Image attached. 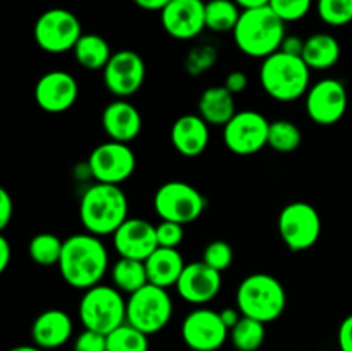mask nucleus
Instances as JSON below:
<instances>
[{"instance_id": "nucleus-1", "label": "nucleus", "mask_w": 352, "mask_h": 351, "mask_svg": "<svg viewBox=\"0 0 352 351\" xmlns=\"http://www.w3.org/2000/svg\"><path fill=\"white\" fill-rule=\"evenodd\" d=\"M57 267L71 288L86 291L100 284L109 270V251L100 236L91 233L72 234L64 240Z\"/></svg>"}, {"instance_id": "nucleus-2", "label": "nucleus", "mask_w": 352, "mask_h": 351, "mask_svg": "<svg viewBox=\"0 0 352 351\" xmlns=\"http://www.w3.org/2000/svg\"><path fill=\"white\" fill-rule=\"evenodd\" d=\"M79 219L86 233L95 236H112L129 219V202L117 184L95 182L79 202Z\"/></svg>"}, {"instance_id": "nucleus-3", "label": "nucleus", "mask_w": 352, "mask_h": 351, "mask_svg": "<svg viewBox=\"0 0 352 351\" xmlns=\"http://www.w3.org/2000/svg\"><path fill=\"white\" fill-rule=\"evenodd\" d=\"M232 34L236 47L253 58L270 57L280 50L282 41L287 36L285 23L270 6L244 9Z\"/></svg>"}, {"instance_id": "nucleus-4", "label": "nucleus", "mask_w": 352, "mask_h": 351, "mask_svg": "<svg viewBox=\"0 0 352 351\" xmlns=\"http://www.w3.org/2000/svg\"><path fill=\"white\" fill-rule=\"evenodd\" d=\"M260 83L270 98L277 102H296L306 96L311 86V69L299 55L278 50L263 58Z\"/></svg>"}, {"instance_id": "nucleus-5", "label": "nucleus", "mask_w": 352, "mask_h": 351, "mask_svg": "<svg viewBox=\"0 0 352 351\" xmlns=\"http://www.w3.org/2000/svg\"><path fill=\"white\" fill-rule=\"evenodd\" d=\"M236 306L244 317L270 323L284 313L287 292L275 275L254 272L246 275L237 286Z\"/></svg>"}, {"instance_id": "nucleus-6", "label": "nucleus", "mask_w": 352, "mask_h": 351, "mask_svg": "<svg viewBox=\"0 0 352 351\" xmlns=\"http://www.w3.org/2000/svg\"><path fill=\"white\" fill-rule=\"evenodd\" d=\"M127 299L116 286L96 284L86 289L79 301V320L85 329L110 334L113 329L126 323Z\"/></svg>"}, {"instance_id": "nucleus-7", "label": "nucleus", "mask_w": 352, "mask_h": 351, "mask_svg": "<svg viewBox=\"0 0 352 351\" xmlns=\"http://www.w3.org/2000/svg\"><path fill=\"white\" fill-rule=\"evenodd\" d=\"M174 313L168 289L155 284H146L127 298L126 322L151 336L168 326Z\"/></svg>"}, {"instance_id": "nucleus-8", "label": "nucleus", "mask_w": 352, "mask_h": 351, "mask_svg": "<svg viewBox=\"0 0 352 351\" xmlns=\"http://www.w3.org/2000/svg\"><path fill=\"white\" fill-rule=\"evenodd\" d=\"M206 198L198 188L184 181H167L155 191L153 209L162 220L182 226L198 220L206 209Z\"/></svg>"}, {"instance_id": "nucleus-9", "label": "nucleus", "mask_w": 352, "mask_h": 351, "mask_svg": "<svg viewBox=\"0 0 352 351\" xmlns=\"http://www.w3.org/2000/svg\"><path fill=\"white\" fill-rule=\"evenodd\" d=\"M81 34L82 28L78 16L62 7L41 12L33 28L34 41L47 54H65L74 50Z\"/></svg>"}, {"instance_id": "nucleus-10", "label": "nucleus", "mask_w": 352, "mask_h": 351, "mask_svg": "<svg viewBox=\"0 0 352 351\" xmlns=\"http://www.w3.org/2000/svg\"><path fill=\"white\" fill-rule=\"evenodd\" d=\"M278 234L291 251H306L322 236V217L308 202H292L278 213Z\"/></svg>"}, {"instance_id": "nucleus-11", "label": "nucleus", "mask_w": 352, "mask_h": 351, "mask_svg": "<svg viewBox=\"0 0 352 351\" xmlns=\"http://www.w3.org/2000/svg\"><path fill=\"white\" fill-rule=\"evenodd\" d=\"M270 123L256 110H239L223 126V143L227 150L239 157H250L268 147Z\"/></svg>"}, {"instance_id": "nucleus-12", "label": "nucleus", "mask_w": 352, "mask_h": 351, "mask_svg": "<svg viewBox=\"0 0 352 351\" xmlns=\"http://www.w3.org/2000/svg\"><path fill=\"white\" fill-rule=\"evenodd\" d=\"M136 169V155L129 143L109 140L93 148L88 157L89 176L96 182L120 186L133 176Z\"/></svg>"}, {"instance_id": "nucleus-13", "label": "nucleus", "mask_w": 352, "mask_h": 351, "mask_svg": "<svg viewBox=\"0 0 352 351\" xmlns=\"http://www.w3.org/2000/svg\"><path fill=\"white\" fill-rule=\"evenodd\" d=\"M229 332L220 312L206 306L189 312L181 326L182 341L191 351H219L229 339Z\"/></svg>"}, {"instance_id": "nucleus-14", "label": "nucleus", "mask_w": 352, "mask_h": 351, "mask_svg": "<svg viewBox=\"0 0 352 351\" xmlns=\"http://www.w3.org/2000/svg\"><path fill=\"white\" fill-rule=\"evenodd\" d=\"M349 95L346 85L336 78L320 79L309 86L305 96L306 114L309 119L320 126H333L347 112Z\"/></svg>"}, {"instance_id": "nucleus-15", "label": "nucleus", "mask_w": 352, "mask_h": 351, "mask_svg": "<svg viewBox=\"0 0 352 351\" xmlns=\"http://www.w3.org/2000/svg\"><path fill=\"white\" fill-rule=\"evenodd\" d=\"M102 72L105 88L116 98H129L143 86L146 78V65L138 52L119 50L113 52Z\"/></svg>"}, {"instance_id": "nucleus-16", "label": "nucleus", "mask_w": 352, "mask_h": 351, "mask_svg": "<svg viewBox=\"0 0 352 351\" xmlns=\"http://www.w3.org/2000/svg\"><path fill=\"white\" fill-rule=\"evenodd\" d=\"M79 85L67 71H48L34 85V102L43 112L62 114L78 100Z\"/></svg>"}, {"instance_id": "nucleus-17", "label": "nucleus", "mask_w": 352, "mask_h": 351, "mask_svg": "<svg viewBox=\"0 0 352 351\" xmlns=\"http://www.w3.org/2000/svg\"><path fill=\"white\" fill-rule=\"evenodd\" d=\"M203 0H172L160 12L165 33L174 40L188 41L206 30Z\"/></svg>"}, {"instance_id": "nucleus-18", "label": "nucleus", "mask_w": 352, "mask_h": 351, "mask_svg": "<svg viewBox=\"0 0 352 351\" xmlns=\"http://www.w3.org/2000/svg\"><path fill=\"white\" fill-rule=\"evenodd\" d=\"M222 288V272L215 270L205 262L186 264L175 289L179 296L189 305L203 306L217 298Z\"/></svg>"}, {"instance_id": "nucleus-19", "label": "nucleus", "mask_w": 352, "mask_h": 351, "mask_svg": "<svg viewBox=\"0 0 352 351\" xmlns=\"http://www.w3.org/2000/svg\"><path fill=\"white\" fill-rule=\"evenodd\" d=\"M112 241L119 257L146 260L158 248L157 226L141 217H129L112 234Z\"/></svg>"}, {"instance_id": "nucleus-20", "label": "nucleus", "mask_w": 352, "mask_h": 351, "mask_svg": "<svg viewBox=\"0 0 352 351\" xmlns=\"http://www.w3.org/2000/svg\"><path fill=\"white\" fill-rule=\"evenodd\" d=\"M102 127L109 140L131 143L143 129V117L138 107H134L129 100L116 98L103 109Z\"/></svg>"}, {"instance_id": "nucleus-21", "label": "nucleus", "mask_w": 352, "mask_h": 351, "mask_svg": "<svg viewBox=\"0 0 352 351\" xmlns=\"http://www.w3.org/2000/svg\"><path fill=\"white\" fill-rule=\"evenodd\" d=\"M170 141L182 157H198L208 148L210 124L199 114H184L172 124Z\"/></svg>"}, {"instance_id": "nucleus-22", "label": "nucleus", "mask_w": 352, "mask_h": 351, "mask_svg": "<svg viewBox=\"0 0 352 351\" xmlns=\"http://www.w3.org/2000/svg\"><path fill=\"white\" fill-rule=\"evenodd\" d=\"M74 332V323L67 312L58 308L45 310L31 326V339L41 350H57L64 346Z\"/></svg>"}, {"instance_id": "nucleus-23", "label": "nucleus", "mask_w": 352, "mask_h": 351, "mask_svg": "<svg viewBox=\"0 0 352 351\" xmlns=\"http://www.w3.org/2000/svg\"><path fill=\"white\" fill-rule=\"evenodd\" d=\"M150 284L160 286V288H172L177 284L179 277L184 272L186 262L179 248H164L158 246L150 257L144 260Z\"/></svg>"}, {"instance_id": "nucleus-24", "label": "nucleus", "mask_w": 352, "mask_h": 351, "mask_svg": "<svg viewBox=\"0 0 352 351\" xmlns=\"http://www.w3.org/2000/svg\"><path fill=\"white\" fill-rule=\"evenodd\" d=\"M236 95L229 92L226 86H210L201 93L198 100L199 116L210 126H226L236 116Z\"/></svg>"}, {"instance_id": "nucleus-25", "label": "nucleus", "mask_w": 352, "mask_h": 351, "mask_svg": "<svg viewBox=\"0 0 352 351\" xmlns=\"http://www.w3.org/2000/svg\"><path fill=\"white\" fill-rule=\"evenodd\" d=\"M301 57L311 71H327L339 62L340 43L330 33H313L305 40Z\"/></svg>"}, {"instance_id": "nucleus-26", "label": "nucleus", "mask_w": 352, "mask_h": 351, "mask_svg": "<svg viewBox=\"0 0 352 351\" xmlns=\"http://www.w3.org/2000/svg\"><path fill=\"white\" fill-rule=\"evenodd\" d=\"M72 54L81 67L88 71H103L113 52L103 36L96 33H82Z\"/></svg>"}, {"instance_id": "nucleus-27", "label": "nucleus", "mask_w": 352, "mask_h": 351, "mask_svg": "<svg viewBox=\"0 0 352 351\" xmlns=\"http://www.w3.org/2000/svg\"><path fill=\"white\" fill-rule=\"evenodd\" d=\"M110 277H112V286H116L122 295L124 292L133 295L150 284L144 260H136V258L120 257L110 268Z\"/></svg>"}, {"instance_id": "nucleus-28", "label": "nucleus", "mask_w": 352, "mask_h": 351, "mask_svg": "<svg viewBox=\"0 0 352 351\" xmlns=\"http://www.w3.org/2000/svg\"><path fill=\"white\" fill-rule=\"evenodd\" d=\"M243 9L234 0H208L205 6L206 30L213 33H229L239 23Z\"/></svg>"}, {"instance_id": "nucleus-29", "label": "nucleus", "mask_w": 352, "mask_h": 351, "mask_svg": "<svg viewBox=\"0 0 352 351\" xmlns=\"http://www.w3.org/2000/svg\"><path fill=\"white\" fill-rule=\"evenodd\" d=\"M267 323L251 317H241L239 322L230 329L229 341L237 351H258L267 337Z\"/></svg>"}, {"instance_id": "nucleus-30", "label": "nucleus", "mask_w": 352, "mask_h": 351, "mask_svg": "<svg viewBox=\"0 0 352 351\" xmlns=\"http://www.w3.org/2000/svg\"><path fill=\"white\" fill-rule=\"evenodd\" d=\"M62 248H64V241L57 234L40 233L31 237L30 244H28V253L36 265L52 267V265H58Z\"/></svg>"}, {"instance_id": "nucleus-31", "label": "nucleus", "mask_w": 352, "mask_h": 351, "mask_svg": "<svg viewBox=\"0 0 352 351\" xmlns=\"http://www.w3.org/2000/svg\"><path fill=\"white\" fill-rule=\"evenodd\" d=\"M302 143V133L292 120L278 119L270 123L268 147L278 153H292Z\"/></svg>"}, {"instance_id": "nucleus-32", "label": "nucleus", "mask_w": 352, "mask_h": 351, "mask_svg": "<svg viewBox=\"0 0 352 351\" xmlns=\"http://www.w3.org/2000/svg\"><path fill=\"white\" fill-rule=\"evenodd\" d=\"M107 351H150L148 334L131 323H122L107 334Z\"/></svg>"}, {"instance_id": "nucleus-33", "label": "nucleus", "mask_w": 352, "mask_h": 351, "mask_svg": "<svg viewBox=\"0 0 352 351\" xmlns=\"http://www.w3.org/2000/svg\"><path fill=\"white\" fill-rule=\"evenodd\" d=\"M320 19L333 28L352 23V0H316Z\"/></svg>"}, {"instance_id": "nucleus-34", "label": "nucleus", "mask_w": 352, "mask_h": 351, "mask_svg": "<svg viewBox=\"0 0 352 351\" xmlns=\"http://www.w3.org/2000/svg\"><path fill=\"white\" fill-rule=\"evenodd\" d=\"M217 58H219V54H217V48L213 45H198L188 54L184 67L189 74L199 76L205 71H210L215 65Z\"/></svg>"}, {"instance_id": "nucleus-35", "label": "nucleus", "mask_w": 352, "mask_h": 351, "mask_svg": "<svg viewBox=\"0 0 352 351\" xmlns=\"http://www.w3.org/2000/svg\"><path fill=\"white\" fill-rule=\"evenodd\" d=\"M201 260L205 262L206 265H210L212 268H215V270L223 272L232 265L234 250L227 241L215 240L212 241V243L206 244Z\"/></svg>"}, {"instance_id": "nucleus-36", "label": "nucleus", "mask_w": 352, "mask_h": 351, "mask_svg": "<svg viewBox=\"0 0 352 351\" xmlns=\"http://www.w3.org/2000/svg\"><path fill=\"white\" fill-rule=\"evenodd\" d=\"M268 6L287 24L305 19L311 10L313 0H270Z\"/></svg>"}, {"instance_id": "nucleus-37", "label": "nucleus", "mask_w": 352, "mask_h": 351, "mask_svg": "<svg viewBox=\"0 0 352 351\" xmlns=\"http://www.w3.org/2000/svg\"><path fill=\"white\" fill-rule=\"evenodd\" d=\"M158 246L179 248L184 241V226L172 220H160L157 226Z\"/></svg>"}, {"instance_id": "nucleus-38", "label": "nucleus", "mask_w": 352, "mask_h": 351, "mask_svg": "<svg viewBox=\"0 0 352 351\" xmlns=\"http://www.w3.org/2000/svg\"><path fill=\"white\" fill-rule=\"evenodd\" d=\"M72 351H107V336L96 330L85 329L74 339Z\"/></svg>"}, {"instance_id": "nucleus-39", "label": "nucleus", "mask_w": 352, "mask_h": 351, "mask_svg": "<svg viewBox=\"0 0 352 351\" xmlns=\"http://www.w3.org/2000/svg\"><path fill=\"white\" fill-rule=\"evenodd\" d=\"M14 215V200L6 188H0V229L9 226Z\"/></svg>"}, {"instance_id": "nucleus-40", "label": "nucleus", "mask_w": 352, "mask_h": 351, "mask_svg": "<svg viewBox=\"0 0 352 351\" xmlns=\"http://www.w3.org/2000/svg\"><path fill=\"white\" fill-rule=\"evenodd\" d=\"M337 343H339L340 351H352V313L340 322Z\"/></svg>"}, {"instance_id": "nucleus-41", "label": "nucleus", "mask_w": 352, "mask_h": 351, "mask_svg": "<svg viewBox=\"0 0 352 351\" xmlns=\"http://www.w3.org/2000/svg\"><path fill=\"white\" fill-rule=\"evenodd\" d=\"M226 86L232 95H239L244 89L248 88V76L243 71H232L227 74L226 78Z\"/></svg>"}, {"instance_id": "nucleus-42", "label": "nucleus", "mask_w": 352, "mask_h": 351, "mask_svg": "<svg viewBox=\"0 0 352 351\" xmlns=\"http://www.w3.org/2000/svg\"><path fill=\"white\" fill-rule=\"evenodd\" d=\"M280 50L287 52V54L291 55H299V57H301L302 50H305V40L299 38L298 34H287V36L284 38V41H282Z\"/></svg>"}, {"instance_id": "nucleus-43", "label": "nucleus", "mask_w": 352, "mask_h": 351, "mask_svg": "<svg viewBox=\"0 0 352 351\" xmlns=\"http://www.w3.org/2000/svg\"><path fill=\"white\" fill-rule=\"evenodd\" d=\"M12 257V248L6 236H0V272H6Z\"/></svg>"}, {"instance_id": "nucleus-44", "label": "nucleus", "mask_w": 352, "mask_h": 351, "mask_svg": "<svg viewBox=\"0 0 352 351\" xmlns=\"http://www.w3.org/2000/svg\"><path fill=\"white\" fill-rule=\"evenodd\" d=\"M220 317H222L223 323H226L230 330L237 322H239L241 317H243V313L239 312V308H237V306L236 308H232V306H227V308L220 310Z\"/></svg>"}, {"instance_id": "nucleus-45", "label": "nucleus", "mask_w": 352, "mask_h": 351, "mask_svg": "<svg viewBox=\"0 0 352 351\" xmlns=\"http://www.w3.org/2000/svg\"><path fill=\"white\" fill-rule=\"evenodd\" d=\"M133 2L143 10H158V12H162L172 0H133Z\"/></svg>"}, {"instance_id": "nucleus-46", "label": "nucleus", "mask_w": 352, "mask_h": 351, "mask_svg": "<svg viewBox=\"0 0 352 351\" xmlns=\"http://www.w3.org/2000/svg\"><path fill=\"white\" fill-rule=\"evenodd\" d=\"M234 2H236L237 6L244 10V9H254V7L268 6V2H270V0H234Z\"/></svg>"}, {"instance_id": "nucleus-47", "label": "nucleus", "mask_w": 352, "mask_h": 351, "mask_svg": "<svg viewBox=\"0 0 352 351\" xmlns=\"http://www.w3.org/2000/svg\"><path fill=\"white\" fill-rule=\"evenodd\" d=\"M9 351H45V350L38 348L36 344H21V346L10 348Z\"/></svg>"}]
</instances>
